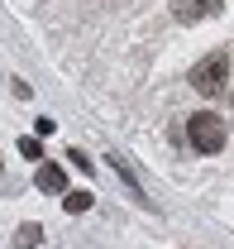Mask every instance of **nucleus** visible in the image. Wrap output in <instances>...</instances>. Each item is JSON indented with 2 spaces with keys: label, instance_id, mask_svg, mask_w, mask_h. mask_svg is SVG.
Returning <instances> with one entry per match:
<instances>
[{
  "label": "nucleus",
  "instance_id": "nucleus-1",
  "mask_svg": "<svg viewBox=\"0 0 234 249\" xmlns=\"http://www.w3.org/2000/svg\"><path fill=\"white\" fill-rule=\"evenodd\" d=\"M186 134H191V149H201V154H220L225 149V120L210 115V110L191 115L186 120Z\"/></svg>",
  "mask_w": 234,
  "mask_h": 249
},
{
  "label": "nucleus",
  "instance_id": "nucleus-2",
  "mask_svg": "<svg viewBox=\"0 0 234 249\" xmlns=\"http://www.w3.org/2000/svg\"><path fill=\"white\" fill-rule=\"evenodd\" d=\"M225 82H230V58H225V53H210L205 62L191 67V87H196L201 96H215Z\"/></svg>",
  "mask_w": 234,
  "mask_h": 249
},
{
  "label": "nucleus",
  "instance_id": "nucleus-3",
  "mask_svg": "<svg viewBox=\"0 0 234 249\" xmlns=\"http://www.w3.org/2000/svg\"><path fill=\"white\" fill-rule=\"evenodd\" d=\"M215 5H220V0H177V5H172V15L182 19V24H191V19H201V15H210Z\"/></svg>",
  "mask_w": 234,
  "mask_h": 249
},
{
  "label": "nucleus",
  "instance_id": "nucleus-4",
  "mask_svg": "<svg viewBox=\"0 0 234 249\" xmlns=\"http://www.w3.org/2000/svg\"><path fill=\"white\" fill-rule=\"evenodd\" d=\"M38 187H43V192H62V187H67L58 163H43V168H38Z\"/></svg>",
  "mask_w": 234,
  "mask_h": 249
},
{
  "label": "nucleus",
  "instance_id": "nucleus-5",
  "mask_svg": "<svg viewBox=\"0 0 234 249\" xmlns=\"http://www.w3.org/2000/svg\"><path fill=\"white\" fill-rule=\"evenodd\" d=\"M38 235H43L38 225H19V235H15V245H19V249H33V245H38Z\"/></svg>",
  "mask_w": 234,
  "mask_h": 249
},
{
  "label": "nucleus",
  "instance_id": "nucleus-6",
  "mask_svg": "<svg viewBox=\"0 0 234 249\" xmlns=\"http://www.w3.org/2000/svg\"><path fill=\"white\" fill-rule=\"evenodd\" d=\"M62 206H67L72 216H77V211H86V206H91V192H72V196H62Z\"/></svg>",
  "mask_w": 234,
  "mask_h": 249
},
{
  "label": "nucleus",
  "instance_id": "nucleus-7",
  "mask_svg": "<svg viewBox=\"0 0 234 249\" xmlns=\"http://www.w3.org/2000/svg\"><path fill=\"white\" fill-rule=\"evenodd\" d=\"M19 154H24V158H33V163H38V158H43V149H38V139H19Z\"/></svg>",
  "mask_w": 234,
  "mask_h": 249
}]
</instances>
